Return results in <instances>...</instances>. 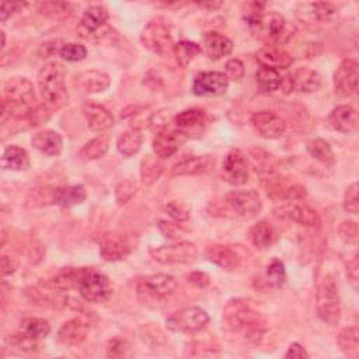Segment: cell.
<instances>
[{
	"instance_id": "cell-1",
	"label": "cell",
	"mask_w": 359,
	"mask_h": 359,
	"mask_svg": "<svg viewBox=\"0 0 359 359\" xmlns=\"http://www.w3.org/2000/svg\"><path fill=\"white\" fill-rule=\"evenodd\" d=\"M223 323L233 334H240L241 338L250 344H259L265 330L266 321L264 316L257 311L248 302L241 299L230 300L223 310Z\"/></svg>"
},
{
	"instance_id": "cell-2",
	"label": "cell",
	"mask_w": 359,
	"mask_h": 359,
	"mask_svg": "<svg viewBox=\"0 0 359 359\" xmlns=\"http://www.w3.org/2000/svg\"><path fill=\"white\" fill-rule=\"evenodd\" d=\"M35 102L34 84L21 76L10 77L3 87V102H1V122L7 116L15 119L22 118Z\"/></svg>"
},
{
	"instance_id": "cell-3",
	"label": "cell",
	"mask_w": 359,
	"mask_h": 359,
	"mask_svg": "<svg viewBox=\"0 0 359 359\" xmlns=\"http://www.w3.org/2000/svg\"><path fill=\"white\" fill-rule=\"evenodd\" d=\"M255 36L268 46L287 43L296 34V25L279 13H265L250 27Z\"/></svg>"
},
{
	"instance_id": "cell-4",
	"label": "cell",
	"mask_w": 359,
	"mask_h": 359,
	"mask_svg": "<svg viewBox=\"0 0 359 359\" xmlns=\"http://www.w3.org/2000/svg\"><path fill=\"white\" fill-rule=\"evenodd\" d=\"M38 87L46 104L62 105L67 98L63 66L57 62L45 63L38 73Z\"/></svg>"
},
{
	"instance_id": "cell-5",
	"label": "cell",
	"mask_w": 359,
	"mask_h": 359,
	"mask_svg": "<svg viewBox=\"0 0 359 359\" xmlns=\"http://www.w3.org/2000/svg\"><path fill=\"white\" fill-rule=\"evenodd\" d=\"M262 209L261 196L254 189H240L233 191L227 194L222 202L213 209V213H223V216L227 213H231V216L236 217H244L251 219L259 213ZM212 213V215H213Z\"/></svg>"
},
{
	"instance_id": "cell-6",
	"label": "cell",
	"mask_w": 359,
	"mask_h": 359,
	"mask_svg": "<svg viewBox=\"0 0 359 359\" xmlns=\"http://www.w3.org/2000/svg\"><path fill=\"white\" fill-rule=\"evenodd\" d=\"M316 307L318 317L328 325H337L341 318V300L334 278L327 273L317 285Z\"/></svg>"
},
{
	"instance_id": "cell-7",
	"label": "cell",
	"mask_w": 359,
	"mask_h": 359,
	"mask_svg": "<svg viewBox=\"0 0 359 359\" xmlns=\"http://www.w3.org/2000/svg\"><path fill=\"white\" fill-rule=\"evenodd\" d=\"M80 296L90 303H104L112 294V286L108 278L93 269V268H80L77 287Z\"/></svg>"
},
{
	"instance_id": "cell-8",
	"label": "cell",
	"mask_w": 359,
	"mask_h": 359,
	"mask_svg": "<svg viewBox=\"0 0 359 359\" xmlns=\"http://www.w3.org/2000/svg\"><path fill=\"white\" fill-rule=\"evenodd\" d=\"M262 187L268 198L273 201L296 202L303 201L307 196V191L302 184L276 172L265 174L262 178Z\"/></svg>"
},
{
	"instance_id": "cell-9",
	"label": "cell",
	"mask_w": 359,
	"mask_h": 359,
	"mask_svg": "<svg viewBox=\"0 0 359 359\" xmlns=\"http://www.w3.org/2000/svg\"><path fill=\"white\" fill-rule=\"evenodd\" d=\"M209 323L208 313L196 306L184 307L174 311L165 320V327L172 332L181 334H195L203 330Z\"/></svg>"
},
{
	"instance_id": "cell-10",
	"label": "cell",
	"mask_w": 359,
	"mask_h": 359,
	"mask_svg": "<svg viewBox=\"0 0 359 359\" xmlns=\"http://www.w3.org/2000/svg\"><path fill=\"white\" fill-rule=\"evenodd\" d=\"M140 41L146 49L160 56L170 53L174 48L168 27L158 20H153L144 25L140 34Z\"/></svg>"
},
{
	"instance_id": "cell-11",
	"label": "cell",
	"mask_w": 359,
	"mask_h": 359,
	"mask_svg": "<svg viewBox=\"0 0 359 359\" xmlns=\"http://www.w3.org/2000/svg\"><path fill=\"white\" fill-rule=\"evenodd\" d=\"M151 258L164 265L170 264H187L196 258L198 248L195 243L180 241L175 244H165L150 248Z\"/></svg>"
},
{
	"instance_id": "cell-12",
	"label": "cell",
	"mask_w": 359,
	"mask_h": 359,
	"mask_svg": "<svg viewBox=\"0 0 359 359\" xmlns=\"http://www.w3.org/2000/svg\"><path fill=\"white\" fill-rule=\"evenodd\" d=\"M25 296L32 304L43 309H53V310L63 309L69 302V296L66 294V292L53 286L50 280L42 285L27 287Z\"/></svg>"
},
{
	"instance_id": "cell-13",
	"label": "cell",
	"mask_w": 359,
	"mask_h": 359,
	"mask_svg": "<svg viewBox=\"0 0 359 359\" xmlns=\"http://www.w3.org/2000/svg\"><path fill=\"white\" fill-rule=\"evenodd\" d=\"M337 14V7L332 3H302L296 8L297 18L307 27L316 28L330 22Z\"/></svg>"
},
{
	"instance_id": "cell-14",
	"label": "cell",
	"mask_w": 359,
	"mask_h": 359,
	"mask_svg": "<svg viewBox=\"0 0 359 359\" xmlns=\"http://www.w3.org/2000/svg\"><path fill=\"white\" fill-rule=\"evenodd\" d=\"M275 215L280 219H287L294 223H299L302 226L320 229L321 227V219L316 209L311 206L296 201V202H286L279 209L275 210Z\"/></svg>"
},
{
	"instance_id": "cell-15",
	"label": "cell",
	"mask_w": 359,
	"mask_h": 359,
	"mask_svg": "<svg viewBox=\"0 0 359 359\" xmlns=\"http://www.w3.org/2000/svg\"><path fill=\"white\" fill-rule=\"evenodd\" d=\"M222 175L223 180L231 185H244L248 181V161L241 150L233 149L227 153L223 160Z\"/></svg>"
},
{
	"instance_id": "cell-16",
	"label": "cell",
	"mask_w": 359,
	"mask_h": 359,
	"mask_svg": "<svg viewBox=\"0 0 359 359\" xmlns=\"http://www.w3.org/2000/svg\"><path fill=\"white\" fill-rule=\"evenodd\" d=\"M358 69L359 65L356 59H344L334 73V88L341 97H351L356 94L358 90Z\"/></svg>"
},
{
	"instance_id": "cell-17",
	"label": "cell",
	"mask_w": 359,
	"mask_h": 359,
	"mask_svg": "<svg viewBox=\"0 0 359 359\" xmlns=\"http://www.w3.org/2000/svg\"><path fill=\"white\" fill-rule=\"evenodd\" d=\"M135 248L133 238L126 234H107L102 237L100 244V255L109 262L123 259Z\"/></svg>"
},
{
	"instance_id": "cell-18",
	"label": "cell",
	"mask_w": 359,
	"mask_h": 359,
	"mask_svg": "<svg viewBox=\"0 0 359 359\" xmlns=\"http://www.w3.org/2000/svg\"><path fill=\"white\" fill-rule=\"evenodd\" d=\"M251 123L258 135L265 139H278L286 130L285 119L276 112L268 109L254 112L251 116Z\"/></svg>"
},
{
	"instance_id": "cell-19",
	"label": "cell",
	"mask_w": 359,
	"mask_h": 359,
	"mask_svg": "<svg viewBox=\"0 0 359 359\" xmlns=\"http://www.w3.org/2000/svg\"><path fill=\"white\" fill-rule=\"evenodd\" d=\"M229 79L222 72H202L196 74L192 84V91L196 95H220L226 93Z\"/></svg>"
},
{
	"instance_id": "cell-20",
	"label": "cell",
	"mask_w": 359,
	"mask_h": 359,
	"mask_svg": "<svg viewBox=\"0 0 359 359\" xmlns=\"http://www.w3.org/2000/svg\"><path fill=\"white\" fill-rule=\"evenodd\" d=\"M187 139L188 136L184 135L181 130L175 128L174 129L164 128L157 132L153 140V151L161 160L168 158L185 143Z\"/></svg>"
},
{
	"instance_id": "cell-21",
	"label": "cell",
	"mask_w": 359,
	"mask_h": 359,
	"mask_svg": "<svg viewBox=\"0 0 359 359\" xmlns=\"http://www.w3.org/2000/svg\"><path fill=\"white\" fill-rule=\"evenodd\" d=\"M108 11L102 6H90L84 10L77 31L86 39H94L100 36V31L107 25Z\"/></svg>"
},
{
	"instance_id": "cell-22",
	"label": "cell",
	"mask_w": 359,
	"mask_h": 359,
	"mask_svg": "<svg viewBox=\"0 0 359 359\" xmlns=\"http://www.w3.org/2000/svg\"><path fill=\"white\" fill-rule=\"evenodd\" d=\"M178 287V282L172 275L154 273L147 276L139 286V292H146L153 299H164L171 296Z\"/></svg>"
},
{
	"instance_id": "cell-23",
	"label": "cell",
	"mask_w": 359,
	"mask_h": 359,
	"mask_svg": "<svg viewBox=\"0 0 359 359\" xmlns=\"http://www.w3.org/2000/svg\"><path fill=\"white\" fill-rule=\"evenodd\" d=\"M90 324L84 317H74L63 323L57 331V339L66 346H74L81 344L88 332Z\"/></svg>"
},
{
	"instance_id": "cell-24",
	"label": "cell",
	"mask_w": 359,
	"mask_h": 359,
	"mask_svg": "<svg viewBox=\"0 0 359 359\" xmlns=\"http://www.w3.org/2000/svg\"><path fill=\"white\" fill-rule=\"evenodd\" d=\"M206 122H208L206 112L203 109H198V108L184 109L172 118L174 128L181 130L187 136L202 130V126Z\"/></svg>"
},
{
	"instance_id": "cell-25",
	"label": "cell",
	"mask_w": 359,
	"mask_h": 359,
	"mask_svg": "<svg viewBox=\"0 0 359 359\" xmlns=\"http://www.w3.org/2000/svg\"><path fill=\"white\" fill-rule=\"evenodd\" d=\"M213 165L215 160L210 156H191L174 164L170 170V177L203 174L208 172Z\"/></svg>"
},
{
	"instance_id": "cell-26",
	"label": "cell",
	"mask_w": 359,
	"mask_h": 359,
	"mask_svg": "<svg viewBox=\"0 0 359 359\" xmlns=\"http://www.w3.org/2000/svg\"><path fill=\"white\" fill-rule=\"evenodd\" d=\"M257 60L262 67L287 69L293 63L292 55L280 46H265L257 52Z\"/></svg>"
},
{
	"instance_id": "cell-27",
	"label": "cell",
	"mask_w": 359,
	"mask_h": 359,
	"mask_svg": "<svg viewBox=\"0 0 359 359\" xmlns=\"http://www.w3.org/2000/svg\"><path fill=\"white\" fill-rule=\"evenodd\" d=\"M206 258L226 271H234L241 264V257L230 245L215 244L206 248Z\"/></svg>"
},
{
	"instance_id": "cell-28",
	"label": "cell",
	"mask_w": 359,
	"mask_h": 359,
	"mask_svg": "<svg viewBox=\"0 0 359 359\" xmlns=\"http://www.w3.org/2000/svg\"><path fill=\"white\" fill-rule=\"evenodd\" d=\"M81 111L88 123V128L94 132L107 130L114 125L112 114L102 105H98L94 102H86Z\"/></svg>"
},
{
	"instance_id": "cell-29",
	"label": "cell",
	"mask_w": 359,
	"mask_h": 359,
	"mask_svg": "<svg viewBox=\"0 0 359 359\" xmlns=\"http://www.w3.org/2000/svg\"><path fill=\"white\" fill-rule=\"evenodd\" d=\"M202 50L208 55L209 59L217 60L223 56H227L233 50V42L220 32L209 31L203 35Z\"/></svg>"
},
{
	"instance_id": "cell-30",
	"label": "cell",
	"mask_w": 359,
	"mask_h": 359,
	"mask_svg": "<svg viewBox=\"0 0 359 359\" xmlns=\"http://www.w3.org/2000/svg\"><path fill=\"white\" fill-rule=\"evenodd\" d=\"M290 90L299 93H314L321 86V77L311 69H299L292 74L286 76Z\"/></svg>"
},
{
	"instance_id": "cell-31",
	"label": "cell",
	"mask_w": 359,
	"mask_h": 359,
	"mask_svg": "<svg viewBox=\"0 0 359 359\" xmlns=\"http://www.w3.org/2000/svg\"><path fill=\"white\" fill-rule=\"evenodd\" d=\"M31 144L34 149L46 156H59L63 147V140L57 132L52 129H43L32 136Z\"/></svg>"
},
{
	"instance_id": "cell-32",
	"label": "cell",
	"mask_w": 359,
	"mask_h": 359,
	"mask_svg": "<svg viewBox=\"0 0 359 359\" xmlns=\"http://www.w3.org/2000/svg\"><path fill=\"white\" fill-rule=\"evenodd\" d=\"M331 126L342 133H351L358 128V112L352 105H338L330 115Z\"/></svg>"
},
{
	"instance_id": "cell-33",
	"label": "cell",
	"mask_w": 359,
	"mask_h": 359,
	"mask_svg": "<svg viewBox=\"0 0 359 359\" xmlns=\"http://www.w3.org/2000/svg\"><path fill=\"white\" fill-rule=\"evenodd\" d=\"M87 196L86 188L83 185H69L53 188L52 202L62 208H72L81 203Z\"/></svg>"
},
{
	"instance_id": "cell-34",
	"label": "cell",
	"mask_w": 359,
	"mask_h": 359,
	"mask_svg": "<svg viewBox=\"0 0 359 359\" xmlns=\"http://www.w3.org/2000/svg\"><path fill=\"white\" fill-rule=\"evenodd\" d=\"M77 79H79V84L87 93L105 91L111 84L109 76L101 70H86L80 73Z\"/></svg>"
},
{
	"instance_id": "cell-35",
	"label": "cell",
	"mask_w": 359,
	"mask_h": 359,
	"mask_svg": "<svg viewBox=\"0 0 359 359\" xmlns=\"http://www.w3.org/2000/svg\"><path fill=\"white\" fill-rule=\"evenodd\" d=\"M306 150L314 160H317L318 163H321L325 167H332L335 164L334 151H332L330 143L325 142L324 139H320V137L309 139L306 142Z\"/></svg>"
},
{
	"instance_id": "cell-36",
	"label": "cell",
	"mask_w": 359,
	"mask_h": 359,
	"mask_svg": "<svg viewBox=\"0 0 359 359\" xmlns=\"http://www.w3.org/2000/svg\"><path fill=\"white\" fill-rule=\"evenodd\" d=\"M28 164H29V158L27 151L22 147L11 144L4 149L1 156V167L4 170L21 171V170H25Z\"/></svg>"
},
{
	"instance_id": "cell-37",
	"label": "cell",
	"mask_w": 359,
	"mask_h": 359,
	"mask_svg": "<svg viewBox=\"0 0 359 359\" xmlns=\"http://www.w3.org/2000/svg\"><path fill=\"white\" fill-rule=\"evenodd\" d=\"M337 342L341 351L349 358H358L359 355V330L356 325L345 327L339 331Z\"/></svg>"
},
{
	"instance_id": "cell-38",
	"label": "cell",
	"mask_w": 359,
	"mask_h": 359,
	"mask_svg": "<svg viewBox=\"0 0 359 359\" xmlns=\"http://www.w3.org/2000/svg\"><path fill=\"white\" fill-rule=\"evenodd\" d=\"M49 331H50L49 323L45 318H39V317L24 318L20 324V334L35 341L46 337Z\"/></svg>"
},
{
	"instance_id": "cell-39",
	"label": "cell",
	"mask_w": 359,
	"mask_h": 359,
	"mask_svg": "<svg viewBox=\"0 0 359 359\" xmlns=\"http://www.w3.org/2000/svg\"><path fill=\"white\" fill-rule=\"evenodd\" d=\"M109 147V136L108 135H98L94 139L88 140L83 149L80 150V158L90 161V160H97L102 157Z\"/></svg>"
},
{
	"instance_id": "cell-40",
	"label": "cell",
	"mask_w": 359,
	"mask_h": 359,
	"mask_svg": "<svg viewBox=\"0 0 359 359\" xmlns=\"http://www.w3.org/2000/svg\"><path fill=\"white\" fill-rule=\"evenodd\" d=\"M172 52H174L177 65L180 67H187L202 52V48L196 42L180 41V42L174 43Z\"/></svg>"
},
{
	"instance_id": "cell-41",
	"label": "cell",
	"mask_w": 359,
	"mask_h": 359,
	"mask_svg": "<svg viewBox=\"0 0 359 359\" xmlns=\"http://www.w3.org/2000/svg\"><path fill=\"white\" fill-rule=\"evenodd\" d=\"M142 146V135L139 129H129L119 135L116 140V149L122 156H133Z\"/></svg>"
},
{
	"instance_id": "cell-42",
	"label": "cell",
	"mask_w": 359,
	"mask_h": 359,
	"mask_svg": "<svg viewBox=\"0 0 359 359\" xmlns=\"http://www.w3.org/2000/svg\"><path fill=\"white\" fill-rule=\"evenodd\" d=\"M248 154L251 157L254 170L262 175L269 174V172H275V167H276V161L273 158V156L271 153H268L266 150L261 149V147H251L248 150Z\"/></svg>"
},
{
	"instance_id": "cell-43",
	"label": "cell",
	"mask_w": 359,
	"mask_h": 359,
	"mask_svg": "<svg viewBox=\"0 0 359 359\" xmlns=\"http://www.w3.org/2000/svg\"><path fill=\"white\" fill-rule=\"evenodd\" d=\"M250 236H251L252 244L257 248H266L275 241L276 233H275L273 227L269 223L262 220V222H258L257 224H254L251 227Z\"/></svg>"
},
{
	"instance_id": "cell-44",
	"label": "cell",
	"mask_w": 359,
	"mask_h": 359,
	"mask_svg": "<svg viewBox=\"0 0 359 359\" xmlns=\"http://www.w3.org/2000/svg\"><path fill=\"white\" fill-rule=\"evenodd\" d=\"M255 80H257V84L259 86L261 90L275 91V90L279 88L282 77L278 73V70L261 66V69H258V72L255 73Z\"/></svg>"
},
{
	"instance_id": "cell-45",
	"label": "cell",
	"mask_w": 359,
	"mask_h": 359,
	"mask_svg": "<svg viewBox=\"0 0 359 359\" xmlns=\"http://www.w3.org/2000/svg\"><path fill=\"white\" fill-rule=\"evenodd\" d=\"M38 11L48 18L60 20L70 15L72 4L63 1H42L38 4Z\"/></svg>"
},
{
	"instance_id": "cell-46",
	"label": "cell",
	"mask_w": 359,
	"mask_h": 359,
	"mask_svg": "<svg viewBox=\"0 0 359 359\" xmlns=\"http://www.w3.org/2000/svg\"><path fill=\"white\" fill-rule=\"evenodd\" d=\"M163 170H164V167L157 158H154L151 156H147L142 161V170H140L143 182L144 184H153L161 175Z\"/></svg>"
},
{
	"instance_id": "cell-47",
	"label": "cell",
	"mask_w": 359,
	"mask_h": 359,
	"mask_svg": "<svg viewBox=\"0 0 359 359\" xmlns=\"http://www.w3.org/2000/svg\"><path fill=\"white\" fill-rule=\"evenodd\" d=\"M266 276L273 287H280L286 280V271L283 262L278 258H273L266 266Z\"/></svg>"
},
{
	"instance_id": "cell-48",
	"label": "cell",
	"mask_w": 359,
	"mask_h": 359,
	"mask_svg": "<svg viewBox=\"0 0 359 359\" xmlns=\"http://www.w3.org/2000/svg\"><path fill=\"white\" fill-rule=\"evenodd\" d=\"M59 56L67 62H80L87 56V49L79 42H69L63 43L59 50Z\"/></svg>"
},
{
	"instance_id": "cell-49",
	"label": "cell",
	"mask_w": 359,
	"mask_h": 359,
	"mask_svg": "<svg viewBox=\"0 0 359 359\" xmlns=\"http://www.w3.org/2000/svg\"><path fill=\"white\" fill-rule=\"evenodd\" d=\"M165 213L175 222H187L191 216V208L181 201H170L164 206Z\"/></svg>"
},
{
	"instance_id": "cell-50",
	"label": "cell",
	"mask_w": 359,
	"mask_h": 359,
	"mask_svg": "<svg viewBox=\"0 0 359 359\" xmlns=\"http://www.w3.org/2000/svg\"><path fill=\"white\" fill-rule=\"evenodd\" d=\"M358 182H352L346 187L345 194H344V201L342 206L348 213L356 215L359 210V199H358Z\"/></svg>"
},
{
	"instance_id": "cell-51",
	"label": "cell",
	"mask_w": 359,
	"mask_h": 359,
	"mask_svg": "<svg viewBox=\"0 0 359 359\" xmlns=\"http://www.w3.org/2000/svg\"><path fill=\"white\" fill-rule=\"evenodd\" d=\"M136 194V184L132 180L121 181L115 188V199L118 205H125Z\"/></svg>"
},
{
	"instance_id": "cell-52",
	"label": "cell",
	"mask_w": 359,
	"mask_h": 359,
	"mask_svg": "<svg viewBox=\"0 0 359 359\" xmlns=\"http://www.w3.org/2000/svg\"><path fill=\"white\" fill-rule=\"evenodd\" d=\"M341 240L346 244H358V224L353 220H344L338 227Z\"/></svg>"
},
{
	"instance_id": "cell-53",
	"label": "cell",
	"mask_w": 359,
	"mask_h": 359,
	"mask_svg": "<svg viewBox=\"0 0 359 359\" xmlns=\"http://www.w3.org/2000/svg\"><path fill=\"white\" fill-rule=\"evenodd\" d=\"M105 349H107L108 358H122L126 355V352L129 349V344L126 342V339H123L121 337H114L108 341Z\"/></svg>"
},
{
	"instance_id": "cell-54",
	"label": "cell",
	"mask_w": 359,
	"mask_h": 359,
	"mask_svg": "<svg viewBox=\"0 0 359 359\" xmlns=\"http://www.w3.org/2000/svg\"><path fill=\"white\" fill-rule=\"evenodd\" d=\"M265 7V3L261 1H248L244 3L243 6V14H244V20L248 22V25L251 27L259 17H261V11Z\"/></svg>"
},
{
	"instance_id": "cell-55",
	"label": "cell",
	"mask_w": 359,
	"mask_h": 359,
	"mask_svg": "<svg viewBox=\"0 0 359 359\" xmlns=\"http://www.w3.org/2000/svg\"><path fill=\"white\" fill-rule=\"evenodd\" d=\"M226 76L229 80H240L244 76V65L240 59H230L224 65Z\"/></svg>"
},
{
	"instance_id": "cell-56",
	"label": "cell",
	"mask_w": 359,
	"mask_h": 359,
	"mask_svg": "<svg viewBox=\"0 0 359 359\" xmlns=\"http://www.w3.org/2000/svg\"><path fill=\"white\" fill-rule=\"evenodd\" d=\"M358 269H359L358 255L353 254V257H352V258L348 261V264H346V276H348V280H349V283L352 285V287H353L355 290L358 289V282H359Z\"/></svg>"
},
{
	"instance_id": "cell-57",
	"label": "cell",
	"mask_w": 359,
	"mask_h": 359,
	"mask_svg": "<svg viewBox=\"0 0 359 359\" xmlns=\"http://www.w3.org/2000/svg\"><path fill=\"white\" fill-rule=\"evenodd\" d=\"M27 3H14V1H3L0 6V20L4 22L8 20L15 11L22 8Z\"/></svg>"
},
{
	"instance_id": "cell-58",
	"label": "cell",
	"mask_w": 359,
	"mask_h": 359,
	"mask_svg": "<svg viewBox=\"0 0 359 359\" xmlns=\"http://www.w3.org/2000/svg\"><path fill=\"white\" fill-rule=\"evenodd\" d=\"M18 259L13 255H1V273L3 276H8V275H13L17 268H18Z\"/></svg>"
},
{
	"instance_id": "cell-59",
	"label": "cell",
	"mask_w": 359,
	"mask_h": 359,
	"mask_svg": "<svg viewBox=\"0 0 359 359\" xmlns=\"http://www.w3.org/2000/svg\"><path fill=\"white\" fill-rule=\"evenodd\" d=\"M63 46V42L62 41H48L45 43L41 45L39 48V55L42 57H48V56H52V55H59V50L60 48Z\"/></svg>"
},
{
	"instance_id": "cell-60",
	"label": "cell",
	"mask_w": 359,
	"mask_h": 359,
	"mask_svg": "<svg viewBox=\"0 0 359 359\" xmlns=\"http://www.w3.org/2000/svg\"><path fill=\"white\" fill-rule=\"evenodd\" d=\"M188 282L192 283V285L196 286V287L203 289V287H206V286L210 283V278H209L208 273H205V272L195 271V272H191V273L188 275Z\"/></svg>"
},
{
	"instance_id": "cell-61",
	"label": "cell",
	"mask_w": 359,
	"mask_h": 359,
	"mask_svg": "<svg viewBox=\"0 0 359 359\" xmlns=\"http://www.w3.org/2000/svg\"><path fill=\"white\" fill-rule=\"evenodd\" d=\"M285 358H286V359H289V358H292V359H307V358H309V353L306 352V349H304L300 344L293 342V344L289 346L287 352L285 353Z\"/></svg>"
},
{
	"instance_id": "cell-62",
	"label": "cell",
	"mask_w": 359,
	"mask_h": 359,
	"mask_svg": "<svg viewBox=\"0 0 359 359\" xmlns=\"http://www.w3.org/2000/svg\"><path fill=\"white\" fill-rule=\"evenodd\" d=\"M158 227H160V230L163 231V234H164L165 237H170V238H174V237L178 234V231L181 233V227H180L177 223H171V222H164V220H161V222L158 223Z\"/></svg>"
},
{
	"instance_id": "cell-63",
	"label": "cell",
	"mask_w": 359,
	"mask_h": 359,
	"mask_svg": "<svg viewBox=\"0 0 359 359\" xmlns=\"http://www.w3.org/2000/svg\"><path fill=\"white\" fill-rule=\"evenodd\" d=\"M198 7L201 8H206V10H216L222 6V1H202V3H196Z\"/></svg>"
},
{
	"instance_id": "cell-64",
	"label": "cell",
	"mask_w": 359,
	"mask_h": 359,
	"mask_svg": "<svg viewBox=\"0 0 359 359\" xmlns=\"http://www.w3.org/2000/svg\"><path fill=\"white\" fill-rule=\"evenodd\" d=\"M0 35H1V49H4V46H6V34H4V31H1Z\"/></svg>"
}]
</instances>
